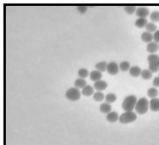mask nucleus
I'll use <instances>...</instances> for the list:
<instances>
[{"mask_svg":"<svg viewBox=\"0 0 159 145\" xmlns=\"http://www.w3.org/2000/svg\"><path fill=\"white\" fill-rule=\"evenodd\" d=\"M89 74L88 70L85 68H81L78 72V75L79 78L84 79L88 77Z\"/></svg>","mask_w":159,"mask_h":145,"instance_id":"obj_25","label":"nucleus"},{"mask_svg":"<svg viewBox=\"0 0 159 145\" xmlns=\"http://www.w3.org/2000/svg\"><path fill=\"white\" fill-rule=\"evenodd\" d=\"M149 107V102L148 99L142 97L137 100L135 109L138 114L144 115L147 112Z\"/></svg>","mask_w":159,"mask_h":145,"instance_id":"obj_2","label":"nucleus"},{"mask_svg":"<svg viewBox=\"0 0 159 145\" xmlns=\"http://www.w3.org/2000/svg\"><path fill=\"white\" fill-rule=\"evenodd\" d=\"M137 8L134 6H127L124 8V10L127 14L131 15L136 12Z\"/></svg>","mask_w":159,"mask_h":145,"instance_id":"obj_28","label":"nucleus"},{"mask_svg":"<svg viewBox=\"0 0 159 145\" xmlns=\"http://www.w3.org/2000/svg\"><path fill=\"white\" fill-rule=\"evenodd\" d=\"M158 65H159V61H158Z\"/></svg>","mask_w":159,"mask_h":145,"instance_id":"obj_33","label":"nucleus"},{"mask_svg":"<svg viewBox=\"0 0 159 145\" xmlns=\"http://www.w3.org/2000/svg\"><path fill=\"white\" fill-rule=\"evenodd\" d=\"M153 83L155 87H159V77H155L153 80Z\"/></svg>","mask_w":159,"mask_h":145,"instance_id":"obj_32","label":"nucleus"},{"mask_svg":"<svg viewBox=\"0 0 159 145\" xmlns=\"http://www.w3.org/2000/svg\"><path fill=\"white\" fill-rule=\"evenodd\" d=\"M148 96L152 99L157 98L158 94V90L155 88H149L147 92Z\"/></svg>","mask_w":159,"mask_h":145,"instance_id":"obj_23","label":"nucleus"},{"mask_svg":"<svg viewBox=\"0 0 159 145\" xmlns=\"http://www.w3.org/2000/svg\"><path fill=\"white\" fill-rule=\"evenodd\" d=\"M141 71L140 68L137 66L131 67L129 70L130 75L134 77H137L140 75Z\"/></svg>","mask_w":159,"mask_h":145,"instance_id":"obj_15","label":"nucleus"},{"mask_svg":"<svg viewBox=\"0 0 159 145\" xmlns=\"http://www.w3.org/2000/svg\"><path fill=\"white\" fill-rule=\"evenodd\" d=\"M141 40L146 43H149L153 39V35L152 33L147 31L143 32L141 36Z\"/></svg>","mask_w":159,"mask_h":145,"instance_id":"obj_14","label":"nucleus"},{"mask_svg":"<svg viewBox=\"0 0 159 145\" xmlns=\"http://www.w3.org/2000/svg\"><path fill=\"white\" fill-rule=\"evenodd\" d=\"M75 87L80 89H82L87 85L86 81L84 79L79 78L75 81Z\"/></svg>","mask_w":159,"mask_h":145,"instance_id":"obj_16","label":"nucleus"},{"mask_svg":"<svg viewBox=\"0 0 159 145\" xmlns=\"http://www.w3.org/2000/svg\"><path fill=\"white\" fill-rule=\"evenodd\" d=\"M147 61L149 63H158L159 61V57L156 54H152L148 56Z\"/></svg>","mask_w":159,"mask_h":145,"instance_id":"obj_26","label":"nucleus"},{"mask_svg":"<svg viewBox=\"0 0 159 145\" xmlns=\"http://www.w3.org/2000/svg\"><path fill=\"white\" fill-rule=\"evenodd\" d=\"M145 28L147 31L152 33L157 31V27L155 23L150 22L148 23Z\"/></svg>","mask_w":159,"mask_h":145,"instance_id":"obj_21","label":"nucleus"},{"mask_svg":"<svg viewBox=\"0 0 159 145\" xmlns=\"http://www.w3.org/2000/svg\"><path fill=\"white\" fill-rule=\"evenodd\" d=\"M94 88L90 85H87L82 89L81 93L85 97H90L93 95L94 93Z\"/></svg>","mask_w":159,"mask_h":145,"instance_id":"obj_12","label":"nucleus"},{"mask_svg":"<svg viewBox=\"0 0 159 145\" xmlns=\"http://www.w3.org/2000/svg\"><path fill=\"white\" fill-rule=\"evenodd\" d=\"M99 109L100 112L107 114L111 111L112 106L110 104L106 102L100 105Z\"/></svg>","mask_w":159,"mask_h":145,"instance_id":"obj_13","label":"nucleus"},{"mask_svg":"<svg viewBox=\"0 0 159 145\" xmlns=\"http://www.w3.org/2000/svg\"><path fill=\"white\" fill-rule=\"evenodd\" d=\"M148 23L146 18H139L135 21V25L139 28H143L146 27Z\"/></svg>","mask_w":159,"mask_h":145,"instance_id":"obj_17","label":"nucleus"},{"mask_svg":"<svg viewBox=\"0 0 159 145\" xmlns=\"http://www.w3.org/2000/svg\"><path fill=\"white\" fill-rule=\"evenodd\" d=\"M149 107L153 112H159V99L157 98L152 99L149 102Z\"/></svg>","mask_w":159,"mask_h":145,"instance_id":"obj_9","label":"nucleus"},{"mask_svg":"<svg viewBox=\"0 0 159 145\" xmlns=\"http://www.w3.org/2000/svg\"><path fill=\"white\" fill-rule=\"evenodd\" d=\"M105 99L106 102L110 104L114 103L116 100L117 97L114 94L110 93L106 95Z\"/></svg>","mask_w":159,"mask_h":145,"instance_id":"obj_22","label":"nucleus"},{"mask_svg":"<svg viewBox=\"0 0 159 145\" xmlns=\"http://www.w3.org/2000/svg\"><path fill=\"white\" fill-rule=\"evenodd\" d=\"M119 69L123 72L129 71L131 68L130 63L127 61H124L121 62L119 65Z\"/></svg>","mask_w":159,"mask_h":145,"instance_id":"obj_24","label":"nucleus"},{"mask_svg":"<svg viewBox=\"0 0 159 145\" xmlns=\"http://www.w3.org/2000/svg\"><path fill=\"white\" fill-rule=\"evenodd\" d=\"M107 86V82L101 80L94 82L93 87L97 91H102L106 89Z\"/></svg>","mask_w":159,"mask_h":145,"instance_id":"obj_7","label":"nucleus"},{"mask_svg":"<svg viewBox=\"0 0 159 145\" xmlns=\"http://www.w3.org/2000/svg\"><path fill=\"white\" fill-rule=\"evenodd\" d=\"M159 49V44L155 42H152L148 43L146 46L148 52L152 54L157 52Z\"/></svg>","mask_w":159,"mask_h":145,"instance_id":"obj_10","label":"nucleus"},{"mask_svg":"<svg viewBox=\"0 0 159 145\" xmlns=\"http://www.w3.org/2000/svg\"><path fill=\"white\" fill-rule=\"evenodd\" d=\"M119 65L115 62H110L107 64L106 71L111 75L117 74L119 73Z\"/></svg>","mask_w":159,"mask_h":145,"instance_id":"obj_5","label":"nucleus"},{"mask_svg":"<svg viewBox=\"0 0 159 145\" xmlns=\"http://www.w3.org/2000/svg\"><path fill=\"white\" fill-rule=\"evenodd\" d=\"M153 39L154 41L159 44V30H157L153 35Z\"/></svg>","mask_w":159,"mask_h":145,"instance_id":"obj_31","label":"nucleus"},{"mask_svg":"<svg viewBox=\"0 0 159 145\" xmlns=\"http://www.w3.org/2000/svg\"><path fill=\"white\" fill-rule=\"evenodd\" d=\"M137 101L136 96L129 95L123 100L122 104V108L125 112H132L135 108Z\"/></svg>","mask_w":159,"mask_h":145,"instance_id":"obj_1","label":"nucleus"},{"mask_svg":"<svg viewBox=\"0 0 159 145\" xmlns=\"http://www.w3.org/2000/svg\"><path fill=\"white\" fill-rule=\"evenodd\" d=\"M81 92L79 89L76 87H72L66 92L65 96L67 99L73 101L79 100L81 98Z\"/></svg>","mask_w":159,"mask_h":145,"instance_id":"obj_4","label":"nucleus"},{"mask_svg":"<svg viewBox=\"0 0 159 145\" xmlns=\"http://www.w3.org/2000/svg\"><path fill=\"white\" fill-rule=\"evenodd\" d=\"M78 11L81 14H84L87 11V7L84 6H78L77 7Z\"/></svg>","mask_w":159,"mask_h":145,"instance_id":"obj_30","label":"nucleus"},{"mask_svg":"<svg viewBox=\"0 0 159 145\" xmlns=\"http://www.w3.org/2000/svg\"><path fill=\"white\" fill-rule=\"evenodd\" d=\"M149 69L152 73L158 72L159 70V66L158 63H149Z\"/></svg>","mask_w":159,"mask_h":145,"instance_id":"obj_29","label":"nucleus"},{"mask_svg":"<svg viewBox=\"0 0 159 145\" xmlns=\"http://www.w3.org/2000/svg\"><path fill=\"white\" fill-rule=\"evenodd\" d=\"M119 116L118 113L115 111H111L107 114V120L110 123H115L119 120Z\"/></svg>","mask_w":159,"mask_h":145,"instance_id":"obj_8","label":"nucleus"},{"mask_svg":"<svg viewBox=\"0 0 159 145\" xmlns=\"http://www.w3.org/2000/svg\"><path fill=\"white\" fill-rule=\"evenodd\" d=\"M89 76L90 80L95 82L101 80L102 74L101 72L96 70L92 71Z\"/></svg>","mask_w":159,"mask_h":145,"instance_id":"obj_11","label":"nucleus"},{"mask_svg":"<svg viewBox=\"0 0 159 145\" xmlns=\"http://www.w3.org/2000/svg\"><path fill=\"white\" fill-rule=\"evenodd\" d=\"M135 13L139 18H146L149 15V11L147 7H140L137 8Z\"/></svg>","mask_w":159,"mask_h":145,"instance_id":"obj_6","label":"nucleus"},{"mask_svg":"<svg viewBox=\"0 0 159 145\" xmlns=\"http://www.w3.org/2000/svg\"><path fill=\"white\" fill-rule=\"evenodd\" d=\"M137 114L132 112H125L119 117V121L123 124H126L136 121L137 119Z\"/></svg>","mask_w":159,"mask_h":145,"instance_id":"obj_3","label":"nucleus"},{"mask_svg":"<svg viewBox=\"0 0 159 145\" xmlns=\"http://www.w3.org/2000/svg\"><path fill=\"white\" fill-rule=\"evenodd\" d=\"M94 100L97 102L102 101L105 98V96L102 91H97L94 92L93 95Z\"/></svg>","mask_w":159,"mask_h":145,"instance_id":"obj_20","label":"nucleus"},{"mask_svg":"<svg viewBox=\"0 0 159 145\" xmlns=\"http://www.w3.org/2000/svg\"><path fill=\"white\" fill-rule=\"evenodd\" d=\"M153 73L149 70H144L142 71L140 76L141 78L146 80H148L152 77Z\"/></svg>","mask_w":159,"mask_h":145,"instance_id":"obj_19","label":"nucleus"},{"mask_svg":"<svg viewBox=\"0 0 159 145\" xmlns=\"http://www.w3.org/2000/svg\"><path fill=\"white\" fill-rule=\"evenodd\" d=\"M107 64L106 62H100L95 65V67L97 70L102 73L106 71Z\"/></svg>","mask_w":159,"mask_h":145,"instance_id":"obj_18","label":"nucleus"},{"mask_svg":"<svg viewBox=\"0 0 159 145\" xmlns=\"http://www.w3.org/2000/svg\"><path fill=\"white\" fill-rule=\"evenodd\" d=\"M150 19L154 23L159 22V12L155 11L152 12L150 14Z\"/></svg>","mask_w":159,"mask_h":145,"instance_id":"obj_27","label":"nucleus"}]
</instances>
